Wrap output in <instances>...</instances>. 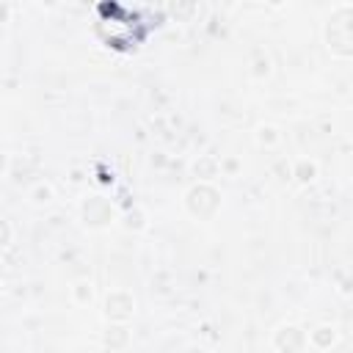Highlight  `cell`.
<instances>
[{
    "label": "cell",
    "mask_w": 353,
    "mask_h": 353,
    "mask_svg": "<svg viewBox=\"0 0 353 353\" xmlns=\"http://www.w3.org/2000/svg\"><path fill=\"white\" fill-rule=\"evenodd\" d=\"M254 141H256L259 146H265V149H273V146L281 143V132H279V127H273V124H259V127L254 130Z\"/></svg>",
    "instance_id": "cell-8"
},
{
    "label": "cell",
    "mask_w": 353,
    "mask_h": 353,
    "mask_svg": "<svg viewBox=\"0 0 353 353\" xmlns=\"http://www.w3.org/2000/svg\"><path fill=\"white\" fill-rule=\"evenodd\" d=\"M336 339H339V331L331 323H320L306 334V345H312L314 350H328L336 345Z\"/></svg>",
    "instance_id": "cell-5"
},
{
    "label": "cell",
    "mask_w": 353,
    "mask_h": 353,
    "mask_svg": "<svg viewBox=\"0 0 353 353\" xmlns=\"http://www.w3.org/2000/svg\"><path fill=\"white\" fill-rule=\"evenodd\" d=\"M132 314H135V298H132V292H127V290H110L105 295V317L110 323H124L127 325V320Z\"/></svg>",
    "instance_id": "cell-2"
},
{
    "label": "cell",
    "mask_w": 353,
    "mask_h": 353,
    "mask_svg": "<svg viewBox=\"0 0 353 353\" xmlns=\"http://www.w3.org/2000/svg\"><path fill=\"white\" fill-rule=\"evenodd\" d=\"M11 237H14V229H11V223H8L6 218H0V251H3V248H8Z\"/></svg>",
    "instance_id": "cell-13"
},
{
    "label": "cell",
    "mask_w": 353,
    "mask_h": 353,
    "mask_svg": "<svg viewBox=\"0 0 353 353\" xmlns=\"http://www.w3.org/2000/svg\"><path fill=\"white\" fill-rule=\"evenodd\" d=\"M72 182H83V171L80 168H72V176H69Z\"/></svg>",
    "instance_id": "cell-15"
},
{
    "label": "cell",
    "mask_w": 353,
    "mask_h": 353,
    "mask_svg": "<svg viewBox=\"0 0 353 353\" xmlns=\"http://www.w3.org/2000/svg\"><path fill=\"white\" fill-rule=\"evenodd\" d=\"M270 342H273V347H276L279 353H303V347H306V334H303L295 323H281V325L273 331Z\"/></svg>",
    "instance_id": "cell-3"
},
{
    "label": "cell",
    "mask_w": 353,
    "mask_h": 353,
    "mask_svg": "<svg viewBox=\"0 0 353 353\" xmlns=\"http://www.w3.org/2000/svg\"><path fill=\"white\" fill-rule=\"evenodd\" d=\"M28 199H30L33 204H50V201L55 199V188H52L50 182H36V185L30 188Z\"/></svg>",
    "instance_id": "cell-10"
},
{
    "label": "cell",
    "mask_w": 353,
    "mask_h": 353,
    "mask_svg": "<svg viewBox=\"0 0 353 353\" xmlns=\"http://www.w3.org/2000/svg\"><path fill=\"white\" fill-rule=\"evenodd\" d=\"M83 218H85V223H91V226H108V223L113 221V207H110V201L102 199V196H88V199L83 201Z\"/></svg>",
    "instance_id": "cell-4"
},
{
    "label": "cell",
    "mask_w": 353,
    "mask_h": 353,
    "mask_svg": "<svg viewBox=\"0 0 353 353\" xmlns=\"http://www.w3.org/2000/svg\"><path fill=\"white\" fill-rule=\"evenodd\" d=\"M185 210L196 221H210L221 210V190L212 182H196L185 193Z\"/></svg>",
    "instance_id": "cell-1"
},
{
    "label": "cell",
    "mask_w": 353,
    "mask_h": 353,
    "mask_svg": "<svg viewBox=\"0 0 353 353\" xmlns=\"http://www.w3.org/2000/svg\"><path fill=\"white\" fill-rule=\"evenodd\" d=\"M6 168H8V154H6L3 149H0V176L6 174Z\"/></svg>",
    "instance_id": "cell-14"
},
{
    "label": "cell",
    "mask_w": 353,
    "mask_h": 353,
    "mask_svg": "<svg viewBox=\"0 0 353 353\" xmlns=\"http://www.w3.org/2000/svg\"><path fill=\"white\" fill-rule=\"evenodd\" d=\"M270 66H273V63H270V58H268V55H262V58H256V61H254L251 74H254L256 80H265V77H270V72H273Z\"/></svg>",
    "instance_id": "cell-12"
},
{
    "label": "cell",
    "mask_w": 353,
    "mask_h": 353,
    "mask_svg": "<svg viewBox=\"0 0 353 353\" xmlns=\"http://www.w3.org/2000/svg\"><path fill=\"white\" fill-rule=\"evenodd\" d=\"M193 174H199V182H210V176L218 174V160L212 157H199L193 163Z\"/></svg>",
    "instance_id": "cell-11"
},
{
    "label": "cell",
    "mask_w": 353,
    "mask_h": 353,
    "mask_svg": "<svg viewBox=\"0 0 353 353\" xmlns=\"http://www.w3.org/2000/svg\"><path fill=\"white\" fill-rule=\"evenodd\" d=\"M130 342V331L124 323H110V328L105 331V345L108 347H124Z\"/></svg>",
    "instance_id": "cell-9"
},
{
    "label": "cell",
    "mask_w": 353,
    "mask_h": 353,
    "mask_svg": "<svg viewBox=\"0 0 353 353\" xmlns=\"http://www.w3.org/2000/svg\"><path fill=\"white\" fill-rule=\"evenodd\" d=\"M69 298L74 306H88L91 298H94V284L91 279H77L72 287H69Z\"/></svg>",
    "instance_id": "cell-7"
},
{
    "label": "cell",
    "mask_w": 353,
    "mask_h": 353,
    "mask_svg": "<svg viewBox=\"0 0 353 353\" xmlns=\"http://www.w3.org/2000/svg\"><path fill=\"white\" fill-rule=\"evenodd\" d=\"M290 174H292L301 185H309V182H314V179H317L320 165H317V160H312V157H298V160L292 163Z\"/></svg>",
    "instance_id": "cell-6"
}]
</instances>
